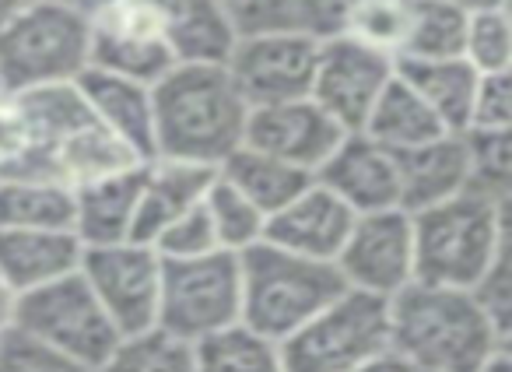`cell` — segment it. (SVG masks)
Masks as SVG:
<instances>
[{
    "label": "cell",
    "instance_id": "1",
    "mask_svg": "<svg viewBox=\"0 0 512 372\" xmlns=\"http://www.w3.org/2000/svg\"><path fill=\"white\" fill-rule=\"evenodd\" d=\"M25 120V151L0 172L18 179H50V183L81 186L88 179L141 165L113 134L95 123L81 99L78 85H53L15 95Z\"/></svg>",
    "mask_w": 512,
    "mask_h": 372
},
{
    "label": "cell",
    "instance_id": "2",
    "mask_svg": "<svg viewBox=\"0 0 512 372\" xmlns=\"http://www.w3.org/2000/svg\"><path fill=\"white\" fill-rule=\"evenodd\" d=\"M155 155L218 169L242 144L249 106L225 64H176L151 85Z\"/></svg>",
    "mask_w": 512,
    "mask_h": 372
},
{
    "label": "cell",
    "instance_id": "3",
    "mask_svg": "<svg viewBox=\"0 0 512 372\" xmlns=\"http://www.w3.org/2000/svg\"><path fill=\"white\" fill-rule=\"evenodd\" d=\"M386 316L390 348L414 358L428 372H477L512 341L491 323L470 288L411 281L386 299Z\"/></svg>",
    "mask_w": 512,
    "mask_h": 372
},
{
    "label": "cell",
    "instance_id": "4",
    "mask_svg": "<svg viewBox=\"0 0 512 372\" xmlns=\"http://www.w3.org/2000/svg\"><path fill=\"white\" fill-rule=\"evenodd\" d=\"M414 281L474 288L509 250V201L467 186L463 194L411 215Z\"/></svg>",
    "mask_w": 512,
    "mask_h": 372
},
{
    "label": "cell",
    "instance_id": "5",
    "mask_svg": "<svg viewBox=\"0 0 512 372\" xmlns=\"http://www.w3.org/2000/svg\"><path fill=\"white\" fill-rule=\"evenodd\" d=\"M239 285V323L278 344L348 288L334 264L288 253L267 239L239 253Z\"/></svg>",
    "mask_w": 512,
    "mask_h": 372
},
{
    "label": "cell",
    "instance_id": "6",
    "mask_svg": "<svg viewBox=\"0 0 512 372\" xmlns=\"http://www.w3.org/2000/svg\"><path fill=\"white\" fill-rule=\"evenodd\" d=\"M92 22L60 0H36L0 29V92L78 85L92 67Z\"/></svg>",
    "mask_w": 512,
    "mask_h": 372
},
{
    "label": "cell",
    "instance_id": "7",
    "mask_svg": "<svg viewBox=\"0 0 512 372\" xmlns=\"http://www.w3.org/2000/svg\"><path fill=\"white\" fill-rule=\"evenodd\" d=\"M390 348L386 299L344 288L334 302L281 341L285 372H358Z\"/></svg>",
    "mask_w": 512,
    "mask_h": 372
},
{
    "label": "cell",
    "instance_id": "8",
    "mask_svg": "<svg viewBox=\"0 0 512 372\" xmlns=\"http://www.w3.org/2000/svg\"><path fill=\"white\" fill-rule=\"evenodd\" d=\"M242 285L239 253L214 250L190 260H162V295L158 323L165 334L186 344L239 323Z\"/></svg>",
    "mask_w": 512,
    "mask_h": 372
},
{
    "label": "cell",
    "instance_id": "9",
    "mask_svg": "<svg viewBox=\"0 0 512 372\" xmlns=\"http://www.w3.org/2000/svg\"><path fill=\"white\" fill-rule=\"evenodd\" d=\"M11 323L88 369H95L120 341V330L99 306L81 271L18 295Z\"/></svg>",
    "mask_w": 512,
    "mask_h": 372
},
{
    "label": "cell",
    "instance_id": "10",
    "mask_svg": "<svg viewBox=\"0 0 512 372\" xmlns=\"http://www.w3.org/2000/svg\"><path fill=\"white\" fill-rule=\"evenodd\" d=\"M81 278L95 292L99 306L123 334H141L158 323L162 295V257L144 243L88 246L81 253Z\"/></svg>",
    "mask_w": 512,
    "mask_h": 372
},
{
    "label": "cell",
    "instance_id": "11",
    "mask_svg": "<svg viewBox=\"0 0 512 372\" xmlns=\"http://www.w3.org/2000/svg\"><path fill=\"white\" fill-rule=\"evenodd\" d=\"M320 43L302 32H274V36L239 39L225 60L235 92L249 109L274 102L309 99L316 74Z\"/></svg>",
    "mask_w": 512,
    "mask_h": 372
},
{
    "label": "cell",
    "instance_id": "12",
    "mask_svg": "<svg viewBox=\"0 0 512 372\" xmlns=\"http://www.w3.org/2000/svg\"><path fill=\"white\" fill-rule=\"evenodd\" d=\"M334 267L341 271L344 285L355 292L393 299L400 288L414 281L411 215L404 208L355 215Z\"/></svg>",
    "mask_w": 512,
    "mask_h": 372
},
{
    "label": "cell",
    "instance_id": "13",
    "mask_svg": "<svg viewBox=\"0 0 512 372\" xmlns=\"http://www.w3.org/2000/svg\"><path fill=\"white\" fill-rule=\"evenodd\" d=\"M397 78V60L383 50L337 36L320 43L309 99L323 106L344 130H362L386 85Z\"/></svg>",
    "mask_w": 512,
    "mask_h": 372
},
{
    "label": "cell",
    "instance_id": "14",
    "mask_svg": "<svg viewBox=\"0 0 512 372\" xmlns=\"http://www.w3.org/2000/svg\"><path fill=\"white\" fill-rule=\"evenodd\" d=\"M88 22H92V50L88 53H92L95 71L155 85L162 74L176 67L162 25L144 0H113L95 15H88Z\"/></svg>",
    "mask_w": 512,
    "mask_h": 372
},
{
    "label": "cell",
    "instance_id": "15",
    "mask_svg": "<svg viewBox=\"0 0 512 372\" xmlns=\"http://www.w3.org/2000/svg\"><path fill=\"white\" fill-rule=\"evenodd\" d=\"M344 134L348 130L323 106H316L313 99H295L249 109L242 144L267 151V155L316 176V169L327 162L330 151L341 144Z\"/></svg>",
    "mask_w": 512,
    "mask_h": 372
},
{
    "label": "cell",
    "instance_id": "16",
    "mask_svg": "<svg viewBox=\"0 0 512 372\" xmlns=\"http://www.w3.org/2000/svg\"><path fill=\"white\" fill-rule=\"evenodd\" d=\"M313 179L327 186L351 215L400 208L397 158L393 151L379 148L372 137H365L362 130H348Z\"/></svg>",
    "mask_w": 512,
    "mask_h": 372
},
{
    "label": "cell",
    "instance_id": "17",
    "mask_svg": "<svg viewBox=\"0 0 512 372\" xmlns=\"http://www.w3.org/2000/svg\"><path fill=\"white\" fill-rule=\"evenodd\" d=\"M351 222H355V215L330 194L327 186L313 179L285 208L267 215L264 239L288 253H299V257L334 264L351 232Z\"/></svg>",
    "mask_w": 512,
    "mask_h": 372
},
{
    "label": "cell",
    "instance_id": "18",
    "mask_svg": "<svg viewBox=\"0 0 512 372\" xmlns=\"http://www.w3.org/2000/svg\"><path fill=\"white\" fill-rule=\"evenodd\" d=\"M78 92L88 113L106 134H113L130 155L148 162L155 155V109H151V85L123 74L88 67L78 78Z\"/></svg>",
    "mask_w": 512,
    "mask_h": 372
},
{
    "label": "cell",
    "instance_id": "19",
    "mask_svg": "<svg viewBox=\"0 0 512 372\" xmlns=\"http://www.w3.org/2000/svg\"><path fill=\"white\" fill-rule=\"evenodd\" d=\"M141 183H144V162L74 186L71 232L78 236V243L85 250L88 246L127 243L130 232H134Z\"/></svg>",
    "mask_w": 512,
    "mask_h": 372
},
{
    "label": "cell",
    "instance_id": "20",
    "mask_svg": "<svg viewBox=\"0 0 512 372\" xmlns=\"http://www.w3.org/2000/svg\"><path fill=\"white\" fill-rule=\"evenodd\" d=\"M214 176H218V169H211V165L183 162V158H148L144 162L141 201H137L130 243H155L158 232L172 218H179L183 211L197 208L204 201Z\"/></svg>",
    "mask_w": 512,
    "mask_h": 372
},
{
    "label": "cell",
    "instance_id": "21",
    "mask_svg": "<svg viewBox=\"0 0 512 372\" xmlns=\"http://www.w3.org/2000/svg\"><path fill=\"white\" fill-rule=\"evenodd\" d=\"M393 158H397L400 208L407 215L449 201L470 186L467 144H463V134H453V130L411 151H397Z\"/></svg>",
    "mask_w": 512,
    "mask_h": 372
},
{
    "label": "cell",
    "instance_id": "22",
    "mask_svg": "<svg viewBox=\"0 0 512 372\" xmlns=\"http://www.w3.org/2000/svg\"><path fill=\"white\" fill-rule=\"evenodd\" d=\"M85 246L71 229H0V278L15 295L78 271Z\"/></svg>",
    "mask_w": 512,
    "mask_h": 372
},
{
    "label": "cell",
    "instance_id": "23",
    "mask_svg": "<svg viewBox=\"0 0 512 372\" xmlns=\"http://www.w3.org/2000/svg\"><path fill=\"white\" fill-rule=\"evenodd\" d=\"M155 11L176 64H225L235 36L218 0H144Z\"/></svg>",
    "mask_w": 512,
    "mask_h": 372
},
{
    "label": "cell",
    "instance_id": "24",
    "mask_svg": "<svg viewBox=\"0 0 512 372\" xmlns=\"http://www.w3.org/2000/svg\"><path fill=\"white\" fill-rule=\"evenodd\" d=\"M397 78L439 116V123L453 134H463L470 120V102H474L481 74L463 57L446 60H397Z\"/></svg>",
    "mask_w": 512,
    "mask_h": 372
},
{
    "label": "cell",
    "instance_id": "25",
    "mask_svg": "<svg viewBox=\"0 0 512 372\" xmlns=\"http://www.w3.org/2000/svg\"><path fill=\"white\" fill-rule=\"evenodd\" d=\"M218 176L246 194L264 215H274L278 208H285L295 194H302L313 176L306 169H295V165L281 162V158L267 155V151H256L249 144H239L225 162L218 165Z\"/></svg>",
    "mask_w": 512,
    "mask_h": 372
},
{
    "label": "cell",
    "instance_id": "26",
    "mask_svg": "<svg viewBox=\"0 0 512 372\" xmlns=\"http://www.w3.org/2000/svg\"><path fill=\"white\" fill-rule=\"evenodd\" d=\"M362 134L372 137L379 148L397 155V151H411V148H418V144L435 141V137L449 134V130L442 127L439 116H435L404 81L393 78L390 85H386V92L379 95V102L372 106Z\"/></svg>",
    "mask_w": 512,
    "mask_h": 372
},
{
    "label": "cell",
    "instance_id": "27",
    "mask_svg": "<svg viewBox=\"0 0 512 372\" xmlns=\"http://www.w3.org/2000/svg\"><path fill=\"white\" fill-rule=\"evenodd\" d=\"M74 190L50 179L0 176V229H71Z\"/></svg>",
    "mask_w": 512,
    "mask_h": 372
},
{
    "label": "cell",
    "instance_id": "28",
    "mask_svg": "<svg viewBox=\"0 0 512 372\" xmlns=\"http://www.w3.org/2000/svg\"><path fill=\"white\" fill-rule=\"evenodd\" d=\"M193 362L197 372H285L281 344L249 330L246 323H232L197 341Z\"/></svg>",
    "mask_w": 512,
    "mask_h": 372
},
{
    "label": "cell",
    "instance_id": "29",
    "mask_svg": "<svg viewBox=\"0 0 512 372\" xmlns=\"http://www.w3.org/2000/svg\"><path fill=\"white\" fill-rule=\"evenodd\" d=\"M467 11L446 0H407V32L397 60L460 57Z\"/></svg>",
    "mask_w": 512,
    "mask_h": 372
},
{
    "label": "cell",
    "instance_id": "30",
    "mask_svg": "<svg viewBox=\"0 0 512 372\" xmlns=\"http://www.w3.org/2000/svg\"><path fill=\"white\" fill-rule=\"evenodd\" d=\"M92 372H197V362L193 344L151 327L141 334H123Z\"/></svg>",
    "mask_w": 512,
    "mask_h": 372
},
{
    "label": "cell",
    "instance_id": "31",
    "mask_svg": "<svg viewBox=\"0 0 512 372\" xmlns=\"http://www.w3.org/2000/svg\"><path fill=\"white\" fill-rule=\"evenodd\" d=\"M204 211H207V218H211L214 239H218L221 250L242 253L264 239L267 215L256 208L246 194H239L228 179L214 176V183L207 186V194H204Z\"/></svg>",
    "mask_w": 512,
    "mask_h": 372
},
{
    "label": "cell",
    "instance_id": "32",
    "mask_svg": "<svg viewBox=\"0 0 512 372\" xmlns=\"http://www.w3.org/2000/svg\"><path fill=\"white\" fill-rule=\"evenodd\" d=\"M460 57L477 74H509L512 67V22L509 4L505 8L470 11L463 29Z\"/></svg>",
    "mask_w": 512,
    "mask_h": 372
},
{
    "label": "cell",
    "instance_id": "33",
    "mask_svg": "<svg viewBox=\"0 0 512 372\" xmlns=\"http://www.w3.org/2000/svg\"><path fill=\"white\" fill-rule=\"evenodd\" d=\"M470 158V186L481 194L502 197L509 201L512 186V151H509V130H463Z\"/></svg>",
    "mask_w": 512,
    "mask_h": 372
},
{
    "label": "cell",
    "instance_id": "34",
    "mask_svg": "<svg viewBox=\"0 0 512 372\" xmlns=\"http://www.w3.org/2000/svg\"><path fill=\"white\" fill-rule=\"evenodd\" d=\"M407 32V0H358L348 15L344 36L372 46V50L390 53L393 60L400 57Z\"/></svg>",
    "mask_w": 512,
    "mask_h": 372
},
{
    "label": "cell",
    "instance_id": "35",
    "mask_svg": "<svg viewBox=\"0 0 512 372\" xmlns=\"http://www.w3.org/2000/svg\"><path fill=\"white\" fill-rule=\"evenodd\" d=\"M0 372H92V369L11 323V327L0 330Z\"/></svg>",
    "mask_w": 512,
    "mask_h": 372
},
{
    "label": "cell",
    "instance_id": "36",
    "mask_svg": "<svg viewBox=\"0 0 512 372\" xmlns=\"http://www.w3.org/2000/svg\"><path fill=\"white\" fill-rule=\"evenodd\" d=\"M218 8L235 43L274 36V32H299L295 29V0H218Z\"/></svg>",
    "mask_w": 512,
    "mask_h": 372
},
{
    "label": "cell",
    "instance_id": "37",
    "mask_svg": "<svg viewBox=\"0 0 512 372\" xmlns=\"http://www.w3.org/2000/svg\"><path fill=\"white\" fill-rule=\"evenodd\" d=\"M151 250L162 260H190V257H204V253L221 250L218 239H214L211 218H207V211H204V201H200L197 208L183 211L179 218H172V222L158 232Z\"/></svg>",
    "mask_w": 512,
    "mask_h": 372
},
{
    "label": "cell",
    "instance_id": "38",
    "mask_svg": "<svg viewBox=\"0 0 512 372\" xmlns=\"http://www.w3.org/2000/svg\"><path fill=\"white\" fill-rule=\"evenodd\" d=\"M467 130H512V85L509 74H481L470 102Z\"/></svg>",
    "mask_w": 512,
    "mask_h": 372
},
{
    "label": "cell",
    "instance_id": "39",
    "mask_svg": "<svg viewBox=\"0 0 512 372\" xmlns=\"http://www.w3.org/2000/svg\"><path fill=\"white\" fill-rule=\"evenodd\" d=\"M509 250L502 253V257L495 260V264L488 267V274H484L481 281H477L470 292L477 295V302L484 306V313L491 316V323H495L498 330H502L505 337H512V288H509Z\"/></svg>",
    "mask_w": 512,
    "mask_h": 372
},
{
    "label": "cell",
    "instance_id": "40",
    "mask_svg": "<svg viewBox=\"0 0 512 372\" xmlns=\"http://www.w3.org/2000/svg\"><path fill=\"white\" fill-rule=\"evenodd\" d=\"M25 141H29V137H25V120H22V109H18L15 95L0 92V172L22 155Z\"/></svg>",
    "mask_w": 512,
    "mask_h": 372
},
{
    "label": "cell",
    "instance_id": "41",
    "mask_svg": "<svg viewBox=\"0 0 512 372\" xmlns=\"http://www.w3.org/2000/svg\"><path fill=\"white\" fill-rule=\"evenodd\" d=\"M358 372H428V369L414 362V358H407V355H400V351L386 348V351H379L376 358H369V362H365Z\"/></svg>",
    "mask_w": 512,
    "mask_h": 372
},
{
    "label": "cell",
    "instance_id": "42",
    "mask_svg": "<svg viewBox=\"0 0 512 372\" xmlns=\"http://www.w3.org/2000/svg\"><path fill=\"white\" fill-rule=\"evenodd\" d=\"M15 302H18V295L8 288V281L0 278V330L11 327V320H15Z\"/></svg>",
    "mask_w": 512,
    "mask_h": 372
},
{
    "label": "cell",
    "instance_id": "43",
    "mask_svg": "<svg viewBox=\"0 0 512 372\" xmlns=\"http://www.w3.org/2000/svg\"><path fill=\"white\" fill-rule=\"evenodd\" d=\"M36 0H0V29L11 22V18H18L25 8H32Z\"/></svg>",
    "mask_w": 512,
    "mask_h": 372
},
{
    "label": "cell",
    "instance_id": "44",
    "mask_svg": "<svg viewBox=\"0 0 512 372\" xmlns=\"http://www.w3.org/2000/svg\"><path fill=\"white\" fill-rule=\"evenodd\" d=\"M446 4H456L460 11H484V8H505L509 0H446Z\"/></svg>",
    "mask_w": 512,
    "mask_h": 372
},
{
    "label": "cell",
    "instance_id": "45",
    "mask_svg": "<svg viewBox=\"0 0 512 372\" xmlns=\"http://www.w3.org/2000/svg\"><path fill=\"white\" fill-rule=\"evenodd\" d=\"M60 4H67V8L85 11V15H95V11L106 8V4H113V0H60Z\"/></svg>",
    "mask_w": 512,
    "mask_h": 372
}]
</instances>
